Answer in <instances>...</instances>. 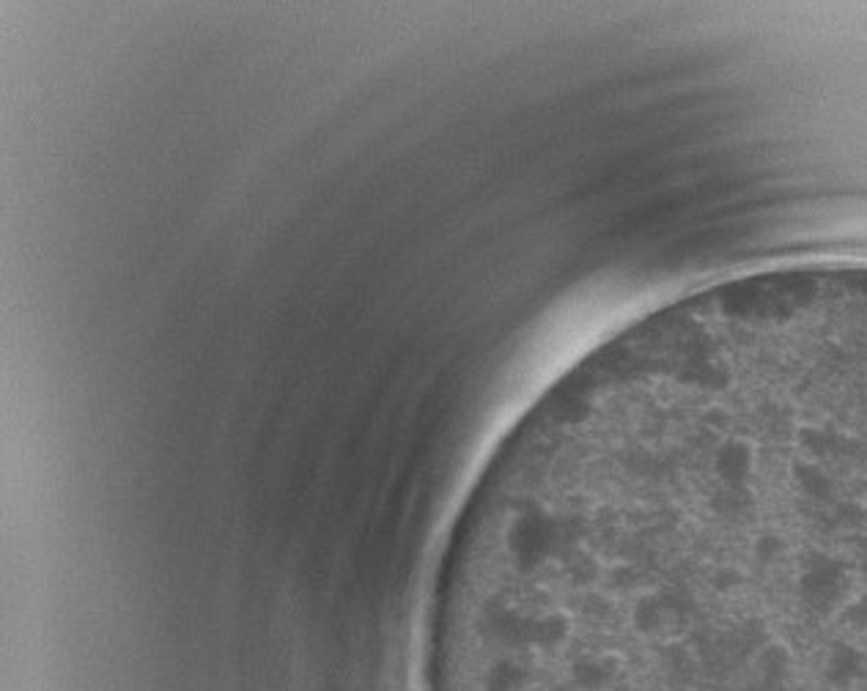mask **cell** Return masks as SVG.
I'll use <instances>...</instances> for the list:
<instances>
[{
  "label": "cell",
  "instance_id": "cell-2",
  "mask_svg": "<svg viewBox=\"0 0 867 691\" xmlns=\"http://www.w3.org/2000/svg\"><path fill=\"white\" fill-rule=\"evenodd\" d=\"M755 670H758V681L764 691H780L782 683L788 681V672L793 667V650L786 639L769 637L753 659Z\"/></svg>",
  "mask_w": 867,
  "mask_h": 691
},
{
  "label": "cell",
  "instance_id": "cell-3",
  "mask_svg": "<svg viewBox=\"0 0 867 691\" xmlns=\"http://www.w3.org/2000/svg\"><path fill=\"white\" fill-rule=\"evenodd\" d=\"M678 691H683V689H678Z\"/></svg>",
  "mask_w": 867,
  "mask_h": 691
},
{
  "label": "cell",
  "instance_id": "cell-1",
  "mask_svg": "<svg viewBox=\"0 0 867 691\" xmlns=\"http://www.w3.org/2000/svg\"><path fill=\"white\" fill-rule=\"evenodd\" d=\"M865 676V654L852 639H835L826 648L824 678L832 689H852Z\"/></svg>",
  "mask_w": 867,
  "mask_h": 691
}]
</instances>
